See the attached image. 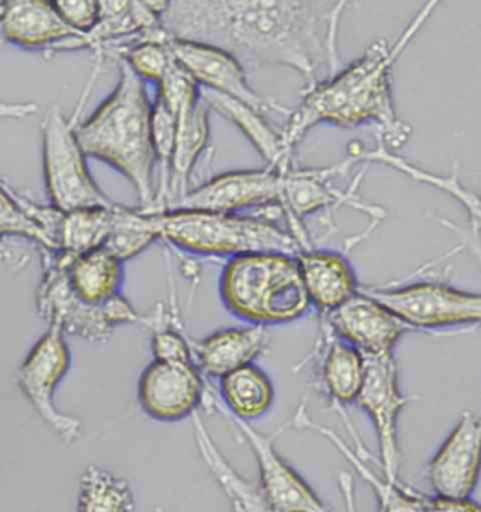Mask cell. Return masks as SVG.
Here are the masks:
<instances>
[{"label":"cell","instance_id":"1","mask_svg":"<svg viewBox=\"0 0 481 512\" xmlns=\"http://www.w3.org/2000/svg\"><path fill=\"white\" fill-rule=\"evenodd\" d=\"M348 2L324 0H173L161 17L176 40L195 41L233 55L245 71L282 65L306 88L339 68L338 34Z\"/></svg>","mask_w":481,"mask_h":512},{"label":"cell","instance_id":"2","mask_svg":"<svg viewBox=\"0 0 481 512\" xmlns=\"http://www.w3.org/2000/svg\"><path fill=\"white\" fill-rule=\"evenodd\" d=\"M438 2H428L408 23L393 44L384 38L373 41L358 60L337 74L304 89L303 99L289 110L280 128L289 154L318 124L352 130L376 128V143L389 151H399L410 140L413 127L401 120L393 98V68L410 47L422 27L431 19Z\"/></svg>","mask_w":481,"mask_h":512},{"label":"cell","instance_id":"3","mask_svg":"<svg viewBox=\"0 0 481 512\" xmlns=\"http://www.w3.org/2000/svg\"><path fill=\"white\" fill-rule=\"evenodd\" d=\"M119 82L109 96L78 126L88 158L112 166L136 189L140 209L148 210L157 188V158L152 140V103L147 83L126 62L117 61Z\"/></svg>","mask_w":481,"mask_h":512},{"label":"cell","instance_id":"4","mask_svg":"<svg viewBox=\"0 0 481 512\" xmlns=\"http://www.w3.org/2000/svg\"><path fill=\"white\" fill-rule=\"evenodd\" d=\"M220 297L238 320L266 328L299 321L313 309L297 256L278 252L228 259L220 276Z\"/></svg>","mask_w":481,"mask_h":512},{"label":"cell","instance_id":"5","mask_svg":"<svg viewBox=\"0 0 481 512\" xmlns=\"http://www.w3.org/2000/svg\"><path fill=\"white\" fill-rule=\"evenodd\" d=\"M159 238L186 254L207 258L278 252L297 256L301 249L292 234L266 210L218 213L172 210L157 213Z\"/></svg>","mask_w":481,"mask_h":512},{"label":"cell","instance_id":"6","mask_svg":"<svg viewBox=\"0 0 481 512\" xmlns=\"http://www.w3.org/2000/svg\"><path fill=\"white\" fill-rule=\"evenodd\" d=\"M103 60L95 58L91 78L83 89L74 112L67 116L60 106H54L41 123L43 140L44 181L51 206L60 211L85 207L110 206L109 197L102 192L91 174L88 155L78 138L83 109L102 69Z\"/></svg>","mask_w":481,"mask_h":512},{"label":"cell","instance_id":"7","mask_svg":"<svg viewBox=\"0 0 481 512\" xmlns=\"http://www.w3.org/2000/svg\"><path fill=\"white\" fill-rule=\"evenodd\" d=\"M40 256L43 273L36 292V310L50 327L92 344H105L114 328L144 324L145 316L138 314L123 294L100 306L83 302L69 285L61 252L41 249Z\"/></svg>","mask_w":481,"mask_h":512},{"label":"cell","instance_id":"8","mask_svg":"<svg viewBox=\"0 0 481 512\" xmlns=\"http://www.w3.org/2000/svg\"><path fill=\"white\" fill-rule=\"evenodd\" d=\"M414 332L481 325V293L446 283L413 282L400 286H361Z\"/></svg>","mask_w":481,"mask_h":512},{"label":"cell","instance_id":"9","mask_svg":"<svg viewBox=\"0 0 481 512\" xmlns=\"http://www.w3.org/2000/svg\"><path fill=\"white\" fill-rule=\"evenodd\" d=\"M71 366V349L64 332L48 327L17 370L20 390L64 444H74L82 434L81 421L65 414L55 404V393Z\"/></svg>","mask_w":481,"mask_h":512},{"label":"cell","instance_id":"10","mask_svg":"<svg viewBox=\"0 0 481 512\" xmlns=\"http://www.w3.org/2000/svg\"><path fill=\"white\" fill-rule=\"evenodd\" d=\"M365 359V382L356 404L368 414L375 428L383 476L391 482H400L399 420L414 397L401 392L394 356Z\"/></svg>","mask_w":481,"mask_h":512},{"label":"cell","instance_id":"11","mask_svg":"<svg viewBox=\"0 0 481 512\" xmlns=\"http://www.w3.org/2000/svg\"><path fill=\"white\" fill-rule=\"evenodd\" d=\"M285 172L271 165L226 172L190 189L172 210L254 213L265 207H282Z\"/></svg>","mask_w":481,"mask_h":512},{"label":"cell","instance_id":"12","mask_svg":"<svg viewBox=\"0 0 481 512\" xmlns=\"http://www.w3.org/2000/svg\"><path fill=\"white\" fill-rule=\"evenodd\" d=\"M213 407L231 418L234 427L254 453L259 469V484L275 512H332L323 503L316 491L301 477L300 473L287 463L275 446V434H262L248 422H242L228 415L218 404L213 394Z\"/></svg>","mask_w":481,"mask_h":512},{"label":"cell","instance_id":"13","mask_svg":"<svg viewBox=\"0 0 481 512\" xmlns=\"http://www.w3.org/2000/svg\"><path fill=\"white\" fill-rule=\"evenodd\" d=\"M0 40L51 58L65 51L86 50V34L68 26L50 0L0 2Z\"/></svg>","mask_w":481,"mask_h":512},{"label":"cell","instance_id":"14","mask_svg":"<svg viewBox=\"0 0 481 512\" xmlns=\"http://www.w3.org/2000/svg\"><path fill=\"white\" fill-rule=\"evenodd\" d=\"M207 389L195 362L152 361L138 379V403L151 420L179 422L192 418Z\"/></svg>","mask_w":481,"mask_h":512},{"label":"cell","instance_id":"15","mask_svg":"<svg viewBox=\"0 0 481 512\" xmlns=\"http://www.w3.org/2000/svg\"><path fill=\"white\" fill-rule=\"evenodd\" d=\"M169 48L175 61L193 76L200 88L237 100L262 114L276 112L287 116L289 113L290 109L275 100L258 95L249 85L248 72L226 51L172 37Z\"/></svg>","mask_w":481,"mask_h":512},{"label":"cell","instance_id":"16","mask_svg":"<svg viewBox=\"0 0 481 512\" xmlns=\"http://www.w3.org/2000/svg\"><path fill=\"white\" fill-rule=\"evenodd\" d=\"M481 477V415L465 411L429 460L427 479L434 496L470 498Z\"/></svg>","mask_w":481,"mask_h":512},{"label":"cell","instance_id":"17","mask_svg":"<svg viewBox=\"0 0 481 512\" xmlns=\"http://www.w3.org/2000/svg\"><path fill=\"white\" fill-rule=\"evenodd\" d=\"M321 320L365 358L394 356L400 339L414 332L382 303L362 292L361 287L348 302Z\"/></svg>","mask_w":481,"mask_h":512},{"label":"cell","instance_id":"18","mask_svg":"<svg viewBox=\"0 0 481 512\" xmlns=\"http://www.w3.org/2000/svg\"><path fill=\"white\" fill-rule=\"evenodd\" d=\"M317 356L316 386L332 407L356 403L366 376V359L321 320Z\"/></svg>","mask_w":481,"mask_h":512},{"label":"cell","instance_id":"19","mask_svg":"<svg viewBox=\"0 0 481 512\" xmlns=\"http://www.w3.org/2000/svg\"><path fill=\"white\" fill-rule=\"evenodd\" d=\"M271 332L266 327L224 328L192 342L193 358L203 376L223 379L235 370L254 365L271 347Z\"/></svg>","mask_w":481,"mask_h":512},{"label":"cell","instance_id":"20","mask_svg":"<svg viewBox=\"0 0 481 512\" xmlns=\"http://www.w3.org/2000/svg\"><path fill=\"white\" fill-rule=\"evenodd\" d=\"M311 306L327 316L359 292V280L346 252L311 248L297 255Z\"/></svg>","mask_w":481,"mask_h":512},{"label":"cell","instance_id":"21","mask_svg":"<svg viewBox=\"0 0 481 512\" xmlns=\"http://www.w3.org/2000/svg\"><path fill=\"white\" fill-rule=\"evenodd\" d=\"M290 427L300 428V430H310L318 432L331 442L339 453L354 467L355 472L369 484L373 490L379 504V512H425L428 497L417 493L410 487L403 486L400 482H391L383 475H377L375 470L369 466L368 459L362 458L355 452L351 446L339 438L337 432L317 424L307 414L304 404L299 406L296 414L290 418Z\"/></svg>","mask_w":481,"mask_h":512},{"label":"cell","instance_id":"22","mask_svg":"<svg viewBox=\"0 0 481 512\" xmlns=\"http://www.w3.org/2000/svg\"><path fill=\"white\" fill-rule=\"evenodd\" d=\"M210 112V107L202 98L172 113L175 117V150L168 211L192 189L189 183L193 169L209 147Z\"/></svg>","mask_w":481,"mask_h":512},{"label":"cell","instance_id":"23","mask_svg":"<svg viewBox=\"0 0 481 512\" xmlns=\"http://www.w3.org/2000/svg\"><path fill=\"white\" fill-rule=\"evenodd\" d=\"M356 161L358 164H377L386 166V168L394 169L411 181L422 183L429 188L439 190L445 195L452 196L459 204L465 207L467 219L470 223V231H472V240L470 242H479L481 233V193L469 190L465 185L460 183L458 176L439 175L434 172L425 171L420 166L411 164L406 158L400 157L397 152L389 151L382 144L376 143V147L372 150L361 147L356 151Z\"/></svg>","mask_w":481,"mask_h":512},{"label":"cell","instance_id":"24","mask_svg":"<svg viewBox=\"0 0 481 512\" xmlns=\"http://www.w3.org/2000/svg\"><path fill=\"white\" fill-rule=\"evenodd\" d=\"M60 252V251H58ZM69 285L85 303L100 306L120 296L124 262L105 247L72 256L61 252Z\"/></svg>","mask_w":481,"mask_h":512},{"label":"cell","instance_id":"25","mask_svg":"<svg viewBox=\"0 0 481 512\" xmlns=\"http://www.w3.org/2000/svg\"><path fill=\"white\" fill-rule=\"evenodd\" d=\"M193 431L200 455L211 475L226 494L234 512H275L269 504L261 484L249 482L224 458L204 424L199 411L192 417Z\"/></svg>","mask_w":481,"mask_h":512},{"label":"cell","instance_id":"26","mask_svg":"<svg viewBox=\"0 0 481 512\" xmlns=\"http://www.w3.org/2000/svg\"><path fill=\"white\" fill-rule=\"evenodd\" d=\"M202 98L210 110H214L235 124L244 136L251 141L256 151L265 159L266 165L287 171L293 166V154H289L283 145L280 130H275L265 120V114L256 112L244 103L202 89Z\"/></svg>","mask_w":481,"mask_h":512},{"label":"cell","instance_id":"27","mask_svg":"<svg viewBox=\"0 0 481 512\" xmlns=\"http://www.w3.org/2000/svg\"><path fill=\"white\" fill-rule=\"evenodd\" d=\"M275 401L271 377L259 366L248 365L220 379V407L242 422L259 420Z\"/></svg>","mask_w":481,"mask_h":512},{"label":"cell","instance_id":"28","mask_svg":"<svg viewBox=\"0 0 481 512\" xmlns=\"http://www.w3.org/2000/svg\"><path fill=\"white\" fill-rule=\"evenodd\" d=\"M112 207L113 203L62 211L55 233L57 251L78 256L105 247L112 230Z\"/></svg>","mask_w":481,"mask_h":512},{"label":"cell","instance_id":"29","mask_svg":"<svg viewBox=\"0 0 481 512\" xmlns=\"http://www.w3.org/2000/svg\"><path fill=\"white\" fill-rule=\"evenodd\" d=\"M12 238H24L37 245L38 251H54L44 231L34 223L23 206V193L0 176V262L23 266V256L8 245Z\"/></svg>","mask_w":481,"mask_h":512},{"label":"cell","instance_id":"30","mask_svg":"<svg viewBox=\"0 0 481 512\" xmlns=\"http://www.w3.org/2000/svg\"><path fill=\"white\" fill-rule=\"evenodd\" d=\"M161 240L157 214L144 213L134 207L113 203L112 230L105 248L121 262L130 261L147 251L154 242Z\"/></svg>","mask_w":481,"mask_h":512},{"label":"cell","instance_id":"31","mask_svg":"<svg viewBox=\"0 0 481 512\" xmlns=\"http://www.w3.org/2000/svg\"><path fill=\"white\" fill-rule=\"evenodd\" d=\"M134 494L126 479L91 465L79 479L76 512H133Z\"/></svg>","mask_w":481,"mask_h":512},{"label":"cell","instance_id":"32","mask_svg":"<svg viewBox=\"0 0 481 512\" xmlns=\"http://www.w3.org/2000/svg\"><path fill=\"white\" fill-rule=\"evenodd\" d=\"M169 40L171 37L165 41L141 38L121 48L112 58L126 62L131 71L145 83L154 82L158 85L175 61L169 48Z\"/></svg>","mask_w":481,"mask_h":512},{"label":"cell","instance_id":"33","mask_svg":"<svg viewBox=\"0 0 481 512\" xmlns=\"http://www.w3.org/2000/svg\"><path fill=\"white\" fill-rule=\"evenodd\" d=\"M164 310L159 309L145 317V324L152 330L151 351L154 361L195 362L192 341H189L175 325L169 323Z\"/></svg>","mask_w":481,"mask_h":512},{"label":"cell","instance_id":"34","mask_svg":"<svg viewBox=\"0 0 481 512\" xmlns=\"http://www.w3.org/2000/svg\"><path fill=\"white\" fill-rule=\"evenodd\" d=\"M55 10L71 29L88 34L99 22V2L95 0H55Z\"/></svg>","mask_w":481,"mask_h":512},{"label":"cell","instance_id":"35","mask_svg":"<svg viewBox=\"0 0 481 512\" xmlns=\"http://www.w3.org/2000/svg\"><path fill=\"white\" fill-rule=\"evenodd\" d=\"M425 512H481V504L470 498L428 497Z\"/></svg>","mask_w":481,"mask_h":512},{"label":"cell","instance_id":"36","mask_svg":"<svg viewBox=\"0 0 481 512\" xmlns=\"http://www.w3.org/2000/svg\"><path fill=\"white\" fill-rule=\"evenodd\" d=\"M6 114H8V106L6 103L0 102V119H5Z\"/></svg>","mask_w":481,"mask_h":512}]
</instances>
